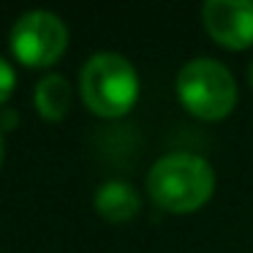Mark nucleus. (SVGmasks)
<instances>
[{
	"mask_svg": "<svg viewBox=\"0 0 253 253\" xmlns=\"http://www.w3.org/2000/svg\"><path fill=\"white\" fill-rule=\"evenodd\" d=\"M95 210L101 212V218L112 220V223H123V220L136 218L139 207H142V196L139 191L126 180H106L95 188L93 199Z\"/></svg>",
	"mask_w": 253,
	"mask_h": 253,
	"instance_id": "423d86ee",
	"label": "nucleus"
},
{
	"mask_svg": "<svg viewBox=\"0 0 253 253\" xmlns=\"http://www.w3.org/2000/svg\"><path fill=\"white\" fill-rule=\"evenodd\" d=\"M33 101H36V109L46 120H60V117H66L68 106H71V84L60 74H46L36 84Z\"/></svg>",
	"mask_w": 253,
	"mask_h": 253,
	"instance_id": "0eeeda50",
	"label": "nucleus"
},
{
	"mask_svg": "<svg viewBox=\"0 0 253 253\" xmlns=\"http://www.w3.org/2000/svg\"><path fill=\"white\" fill-rule=\"evenodd\" d=\"M215 191V171L207 158L196 153H169L147 171V193L169 212L199 210Z\"/></svg>",
	"mask_w": 253,
	"mask_h": 253,
	"instance_id": "f257e3e1",
	"label": "nucleus"
},
{
	"mask_svg": "<svg viewBox=\"0 0 253 253\" xmlns=\"http://www.w3.org/2000/svg\"><path fill=\"white\" fill-rule=\"evenodd\" d=\"M14 87H17V71H14V66L6 57L0 55V106L11 98Z\"/></svg>",
	"mask_w": 253,
	"mask_h": 253,
	"instance_id": "6e6552de",
	"label": "nucleus"
},
{
	"mask_svg": "<svg viewBox=\"0 0 253 253\" xmlns=\"http://www.w3.org/2000/svg\"><path fill=\"white\" fill-rule=\"evenodd\" d=\"M177 93L188 112L204 120H220L237 104L234 74L215 57H193L177 74Z\"/></svg>",
	"mask_w": 253,
	"mask_h": 253,
	"instance_id": "7ed1b4c3",
	"label": "nucleus"
},
{
	"mask_svg": "<svg viewBox=\"0 0 253 253\" xmlns=\"http://www.w3.org/2000/svg\"><path fill=\"white\" fill-rule=\"evenodd\" d=\"M3 150H6V144H3V128H0V164H3Z\"/></svg>",
	"mask_w": 253,
	"mask_h": 253,
	"instance_id": "1a4fd4ad",
	"label": "nucleus"
},
{
	"mask_svg": "<svg viewBox=\"0 0 253 253\" xmlns=\"http://www.w3.org/2000/svg\"><path fill=\"white\" fill-rule=\"evenodd\" d=\"M202 19L207 33L226 49L253 44V0H207Z\"/></svg>",
	"mask_w": 253,
	"mask_h": 253,
	"instance_id": "39448f33",
	"label": "nucleus"
},
{
	"mask_svg": "<svg viewBox=\"0 0 253 253\" xmlns=\"http://www.w3.org/2000/svg\"><path fill=\"white\" fill-rule=\"evenodd\" d=\"M248 79H251V84H253V60H251V66H248Z\"/></svg>",
	"mask_w": 253,
	"mask_h": 253,
	"instance_id": "9d476101",
	"label": "nucleus"
},
{
	"mask_svg": "<svg viewBox=\"0 0 253 253\" xmlns=\"http://www.w3.org/2000/svg\"><path fill=\"white\" fill-rule=\"evenodd\" d=\"M8 44H11L14 57L19 63L30 68H44L52 66L63 55L68 44V28L57 14L33 8L14 22Z\"/></svg>",
	"mask_w": 253,
	"mask_h": 253,
	"instance_id": "20e7f679",
	"label": "nucleus"
},
{
	"mask_svg": "<svg viewBox=\"0 0 253 253\" xmlns=\"http://www.w3.org/2000/svg\"><path fill=\"white\" fill-rule=\"evenodd\" d=\"M79 90L95 115L120 117L139 98V74L120 52H98L82 66Z\"/></svg>",
	"mask_w": 253,
	"mask_h": 253,
	"instance_id": "f03ea898",
	"label": "nucleus"
}]
</instances>
